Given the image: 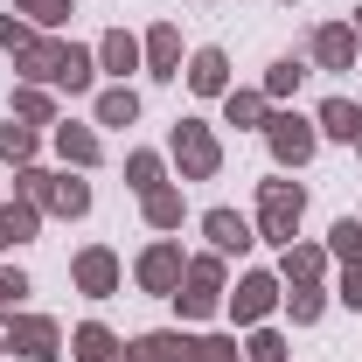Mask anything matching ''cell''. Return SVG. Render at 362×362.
I'll return each mask as SVG.
<instances>
[{
	"instance_id": "cell-24",
	"label": "cell",
	"mask_w": 362,
	"mask_h": 362,
	"mask_svg": "<svg viewBox=\"0 0 362 362\" xmlns=\"http://www.w3.org/2000/svg\"><path fill=\"white\" fill-rule=\"evenodd\" d=\"M35 126H21V119H7L0 126V160H14V168H35Z\"/></svg>"
},
{
	"instance_id": "cell-3",
	"label": "cell",
	"mask_w": 362,
	"mask_h": 362,
	"mask_svg": "<svg viewBox=\"0 0 362 362\" xmlns=\"http://www.w3.org/2000/svg\"><path fill=\"white\" fill-rule=\"evenodd\" d=\"M223 258L209 251V258H188V272H181V286H175V307H181V320H209L216 307H223Z\"/></svg>"
},
{
	"instance_id": "cell-10",
	"label": "cell",
	"mask_w": 362,
	"mask_h": 362,
	"mask_svg": "<svg viewBox=\"0 0 362 362\" xmlns=\"http://www.w3.org/2000/svg\"><path fill=\"white\" fill-rule=\"evenodd\" d=\"M202 230H209V251H216V258H244V251L258 244V223H251V216H237V209H209Z\"/></svg>"
},
{
	"instance_id": "cell-36",
	"label": "cell",
	"mask_w": 362,
	"mask_h": 362,
	"mask_svg": "<svg viewBox=\"0 0 362 362\" xmlns=\"http://www.w3.org/2000/svg\"><path fill=\"white\" fill-rule=\"evenodd\" d=\"M28 42H35V28H28V21H21L14 7H7V14H0V49H14V56H21Z\"/></svg>"
},
{
	"instance_id": "cell-21",
	"label": "cell",
	"mask_w": 362,
	"mask_h": 362,
	"mask_svg": "<svg viewBox=\"0 0 362 362\" xmlns=\"http://www.w3.org/2000/svg\"><path fill=\"white\" fill-rule=\"evenodd\" d=\"M35 223H42V209L14 195V202L0 209V251H14V244H28V237H35Z\"/></svg>"
},
{
	"instance_id": "cell-37",
	"label": "cell",
	"mask_w": 362,
	"mask_h": 362,
	"mask_svg": "<svg viewBox=\"0 0 362 362\" xmlns=\"http://www.w3.org/2000/svg\"><path fill=\"white\" fill-rule=\"evenodd\" d=\"M341 300H349V314H362V258L341 265Z\"/></svg>"
},
{
	"instance_id": "cell-38",
	"label": "cell",
	"mask_w": 362,
	"mask_h": 362,
	"mask_svg": "<svg viewBox=\"0 0 362 362\" xmlns=\"http://www.w3.org/2000/svg\"><path fill=\"white\" fill-rule=\"evenodd\" d=\"M349 28H356V49H362V14H356V21H349Z\"/></svg>"
},
{
	"instance_id": "cell-12",
	"label": "cell",
	"mask_w": 362,
	"mask_h": 362,
	"mask_svg": "<svg viewBox=\"0 0 362 362\" xmlns=\"http://www.w3.org/2000/svg\"><path fill=\"white\" fill-rule=\"evenodd\" d=\"M63 56H70V42H56V35H35V42L21 49V56H14V70H21V84H56V77H63Z\"/></svg>"
},
{
	"instance_id": "cell-11",
	"label": "cell",
	"mask_w": 362,
	"mask_h": 362,
	"mask_svg": "<svg viewBox=\"0 0 362 362\" xmlns=\"http://www.w3.org/2000/svg\"><path fill=\"white\" fill-rule=\"evenodd\" d=\"M139 56H146V70H153L160 84H175V77H181V28H175V21H153L146 42H139Z\"/></svg>"
},
{
	"instance_id": "cell-30",
	"label": "cell",
	"mask_w": 362,
	"mask_h": 362,
	"mask_svg": "<svg viewBox=\"0 0 362 362\" xmlns=\"http://www.w3.org/2000/svg\"><path fill=\"white\" fill-rule=\"evenodd\" d=\"M126 188L133 195H153L160 188V153H126Z\"/></svg>"
},
{
	"instance_id": "cell-34",
	"label": "cell",
	"mask_w": 362,
	"mask_h": 362,
	"mask_svg": "<svg viewBox=\"0 0 362 362\" xmlns=\"http://www.w3.org/2000/svg\"><path fill=\"white\" fill-rule=\"evenodd\" d=\"M14 14H28L35 28H63L70 21V0H14Z\"/></svg>"
},
{
	"instance_id": "cell-7",
	"label": "cell",
	"mask_w": 362,
	"mask_h": 362,
	"mask_svg": "<svg viewBox=\"0 0 362 362\" xmlns=\"http://www.w3.org/2000/svg\"><path fill=\"white\" fill-rule=\"evenodd\" d=\"M181 272H188V258H181V244H175V237H160V244H146V251H139L133 279H139V293H153V300H175Z\"/></svg>"
},
{
	"instance_id": "cell-13",
	"label": "cell",
	"mask_w": 362,
	"mask_h": 362,
	"mask_svg": "<svg viewBox=\"0 0 362 362\" xmlns=\"http://www.w3.org/2000/svg\"><path fill=\"white\" fill-rule=\"evenodd\" d=\"M188 90H195V98H223L230 90V56L223 49H195V56H188Z\"/></svg>"
},
{
	"instance_id": "cell-40",
	"label": "cell",
	"mask_w": 362,
	"mask_h": 362,
	"mask_svg": "<svg viewBox=\"0 0 362 362\" xmlns=\"http://www.w3.org/2000/svg\"><path fill=\"white\" fill-rule=\"evenodd\" d=\"M356 146H362V139H356Z\"/></svg>"
},
{
	"instance_id": "cell-25",
	"label": "cell",
	"mask_w": 362,
	"mask_h": 362,
	"mask_svg": "<svg viewBox=\"0 0 362 362\" xmlns=\"http://www.w3.org/2000/svg\"><path fill=\"white\" fill-rule=\"evenodd\" d=\"M90 77H98V49H77L70 42V56H63V77H56V90H90Z\"/></svg>"
},
{
	"instance_id": "cell-39",
	"label": "cell",
	"mask_w": 362,
	"mask_h": 362,
	"mask_svg": "<svg viewBox=\"0 0 362 362\" xmlns=\"http://www.w3.org/2000/svg\"><path fill=\"white\" fill-rule=\"evenodd\" d=\"M0 349H7V341H0Z\"/></svg>"
},
{
	"instance_id": "cell-27",
	"label": "cell",
	"mask_w": 362,
	"mask_h": 362,
	"mask_svg": "<svg viewBox=\"0 0 362 362\" xmlns=\"http://www.w3.org/2000/svg\"><path fill=\"white\" fill-rule=\"evenodd\" d=\"M139 209H146V223H153V230H181V195L168 188V181H160L153 195H139Z\"/></svg>"
},
{
	"instance_id": "cell-32",
	"label": "cell",
	"mask_w": 362,
	"mask_h": 362,
	"mask_svg": "<svg viewBox=\"0 0 362 362\" xmlns=\"http://www.w3.org/2000/svg\"><path fill=\"white\" fill-rule=\"evenodd\" d=\"M327 251L349 265V258H362V216H341V223L327 230Z\"/></svg>"
},
{
	"instance_id": "cell-1",
	"label": "cell",
	"mask_w": 362,
	"mask_h": 362,
	"mask_svg": "<svg viewBox=\"0 0 362 362\" xmlns=\"http://www.w3.org/2000/svg\"><path fill=\"white\" fill-rule=\"evenodd\" d=\"M14 195L35 202V209H49V216H90V181H70V175L21 168V175H14Z\"/></svg>"
},
{
	"instance_id": "cell-19",
	"label": "cell",
	"mask_w": 362,
	"mask_h": 362,
	"mask_svg": "<svg viewBox=\"0 0 362 362\" xmlns=\"http://www.w3.org/2000/svg\"><path fill=\"white\" fill-rule=\"evenodd\" d=\"M314 126H320L327 139H362V105H356V98H327Z\"/></svg>"
},
{
	"instance_id": "cell-9",
	"label": "cell",
	"mask_w": 362,
	"mask_h": 362,
	"mask_svg": "<svg viewBox=\"0 0 362 362\" xmlns=\"http://www.w3.org/2000/svg\"><path fill=\"white\" fill-rule=\"evenodd\" d=\"M70 279H77L84 300H112V293H119V251H105V244L77 251V258H70Z\"/></svg>"
},
{
	"instance_id": "cell-15",
	"label": "cell",
	"mask_w": 362,
	"mask_h": 362,
	"mask_svg": "<svg viewBox=\"0 0 362 362\" xmlns=\"http://www.w3.org/2000/svg\"><path fill=\"white\" fill-rule=\"evenodd\" d=\"M320 272H327V251H320V244H286L279 286H320Z\"/></svg>"
},
{
	"instance_id": "cell-8",
	"label": "cell",
	"mask_w": 362,
	"mask_h": 362,
	"mask_svg": "<svg viewBox=\"0 0 362 362\" xmlns=\"http://www.w3.org/2000/svg\"><path fill=\"white\" fill-rule=\"evenodd\" d=\"M279 300H286V293H279V272H244V279H237V293H223V307L237 314V327H258Z\"/></svg>"
},
{
	"instance_id": "cell-26",
	"label": "cell",
	"mask_w": 362,
	"mask_h": 362,
	"mask_svg": "<svg viewBox=\"0 0 362 362\" xmlns=\"http://www.w3.org/2000/svg\"><path fill=\"white\" fill-rule=\"evenodd\" d=\"M181 362H244V349H237L230 334H188Z\"/></svg>"
},
{
	"instance_id": "cell-14",
	"label": "cell",
	"mask_w": 362,
	"mask_h": 362,
	"mask_svg": "<svg viewBox=\"0 0 362 362\" xmlns=\"http://www.w3.org/2000/svg\"><path fill=\"white\" fill-rule=\"evenodd\" d=\"M362 49H356V28L349 21H327V28H314V63L320 70H349Z\"/></svg>"
},
{
	"instance_id": "cell-22",
	"label": "cell",
	"mask_w": 362,
	"mask_h": 362,
	"mask_svg": "<svg viewBox=\"0 0 362 362\" xmlns=\"http://www.w3.org/2000/svg\"><path fill=\"white\" fill-rule=\"evenodd\" d=\"M56 153H63L70 168H98V153H105V146H98L90 126H56Z\"/></svg>"
},
{
	"instance_id": "cell-28",
	"label": "cell",
	"mask_w": 362,
	"mask_h": 362,
	"mask_svg": "<svg viewBox=\"0 0 362 362\" xmlns=\"http://www.w3.org/2000/svg\"><path fill=\"white\" fill-rule=\"evenodd\" d=\"M139 119V90H105V98H98V126H133Z\"/></svg>"
},
{
	"instance_id": "cell-18",
	"label": "cell",
	"mask_w": 362,
	"mask_h": 362,
	"mask_svg": "<svg viewBox=\"0 0 362 362\" xmlns=\"http://www.w3.org/2000/svg\"><path fill=\"white\" fill-rule=\"evenodd\" d=\"M7 119H21V126H49V119H56V98H49V84H21L14 98H7Z\"/></svg>"
},
{
	"instance_id": "cell-20",
	"label": "cell",
	"mask_w": 362,
	"mask_h": 362,
	"mask_svg": "<svg viewBox=\"0 0 362 362\" xmlns=\"http://www.w3.org/2000/svg\"><path fill=\"white\" fill-rule=\"evenodd\" d=\"M181 349H188V334L160 327V334H139V341H126V362H181Z\"/></svg>"
},
{
	"instance_id": "cell-17",
	"label": "cell",
	"mask_w": 362,
	"mask_h": 362,
	"mask_svg": "<svg viewBox=\"0 0 362 362\" xmlns=\"http://www.w3.org/2000/svg\"><path fill=\"white\" fill-rule=\"evenodd\" d=\"M146 56H139V42L126 35V28H112V35H98V70H112V77H126V70H139Z\"/></svg>"
},
{
	"instance_id": "cell-6",
	"label": "cell",
	"mask_w": 362,
	"mask_h": 362,
	"mask_svg": "<svg viewBox=\"0 0 362 362\" xmlns=\"http://www.w3.org/2000/svg\"><path fill=\"white\" fill-rule=\"evenodd\" d=\"M265 139H272V153H279V168H307L314 146H320V126H314V119H300V112H272V119H265Z\"/></svg>"
},
{
	"instance_id": "cell-29",
	"label": "cell",
	"mask_w": 362,
	"mask_h": 362,
	"mask_svg": "<svg viewBox=\"0 0 362 362\" xmlns=\"http://www.w3.org/2000/svg\"><path fill=\"white\" fill-rule=\"evenodd\" d=\"M300 77H307V63H300V56H279V63L265 70V98H293Z\"/></svg>"
},
{
	"instance_id": "cell-35",
	"label": "cell",
	"mask_w": 362,
	"mask_h": 362,
	"mask_svg": "<svg viewBox=\"0 0 362 362\" xmlns=\"http://www.w3.org/2000/svg\"><path fill=\"white\" fill-rule=\"evenodd\" d=\"M21 300H28V272H21V265H0V307L14 314Z\"/></svg>"
},
{
	"instance_id": "cell-31",
	"label": "cell",
	"mask_w": 362,
	"mask_h": 362,
	"mask_svg": "<svg viewBox=\"0 0 362 362\" xmlns=\"http://www.w3.org/2000/svg\"><path fill=\"white\" fill-rule=\"evenodd\" d=\"M286 307H293L300 327H314V320L327 314V293H320V286H293V293H286Z\"/></svg>"
},
{
	"instance_id": "cell-16",
	"label": "cell",
	"mask_w": 362,
	"mask_h": 362,
	"mask_svg": "<svg viewBox=\"0 0 362 362\" xmlns=\"http://www.w3.org/2000/svg\"><path fill=\"white\" fill-rule=\"evenodd\" d=\"M70 349H77V362H126V349H119V334H112L105 320H84V327L70 334Z\"/></svg>"
},
{
	"instance_id": "cell-33",
	"label": "cell",
	"mask_w": 362,
	"mask_h": 362,
	"mask_svg": "<svg viewBox=\"0 0 362 362\" xmlns=\"http://www.w3.org/2000/svg\"><path fill=\"white\" fill-rule=\"evenodd\" d=\"M244 362H286V334H279V327H251Z\"/></svg>"
},
{
	"instance_id": "cell-2",
	"label": "cell",
	"mask_w": 362,
	"mask_h": 362,
	"mask_svg": "<svg viewBox=\"0 0 362 362\" xmlns=\"http://www.w3.org/2000/svg\"><path fill=\"white\" fill-rule=\"evenodd\" d=\"M300 216H307V188H300V181H265V188H258V237H265V244L286 251V244L300 237Z\"/></svg>"
},
{
	"instance_id": "cell-4",
	"label": "cell",
	"mask_w": 362,
	"mask_h": 362,
	"mask_svg": "<svg viewBox=\"0 0 362 362\" xmlns=\"http://www.w3.org/2000/svg\"><path fill=\"white\" fill-rule=\"evenodd\" d=\"M168 153L181 160V175H188V181H209L216 168H223V146H216V133H209L202 119H175V139H168Z\"/></svg>"
},
{
	"instance_id": "cell-23",
	"label": "cell",
	"mask_w": 362,
	"mask_h": 362,
	"mask_svg": "<svg viewBox=\"0 0 362 362\" xmlns=\"http://www.w3.org/2000/svg\"><path fill=\"white\" fill-rule=\"evenodd\" d=\"M223 119H230V126H265L272 98H265V90H223Z\"/></svg>"
},
{
	"instance_id": "cell-5",
	"label": "cell",
	"mask_w": 362,
	"mask_h": 362,
	"mask_svg": "<svg viewBox=\"0 0 362 362\" xmlns=\"http://www.w3.org/2000/svg\"><path fill=\"white\" fill-rule=\"evenodd\" d=\"M0 341H7L14 356H28V362L63 356V327H56L49 314H7V320H0Z\"/></svg>"
}]
</instances>
